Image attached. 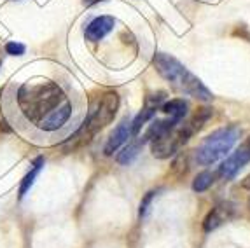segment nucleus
I'll return each instance as SVG.
<instances>
[{"mask_svg": "<svg viewBox=\"0 0 250 248\" xmlns=\"http://www.w3.org/2000/svg\"><path fill=\"white\" fill-rule=\"evenodd\" d=\"M242 187H243V189H249V190H250V175H249V177H245V178H243Z\"/></svg>", "mask_w": 250, "mask_h": 248, "instance_id": "a211bd4d", "label": "nucleus"}, {"mask_svg": "<svg viewBox=\"0 0 250 248\" xmlns=\"http://www.w3.org/2000/svg\"><path fill=\"white\" fill-rule=\"evenodd\" d=\"M231 217H233V207H231L229 203H222V205H219V207L212 208L208 211V215H207V219L203 222V229L207 232L215 231L219 226H222Z\"/></svg>", "mask_w": 250, "mask_h": 248, "instance_id": "9d476101", "label": "nucleus"}, {"mask_svg": "<svg viewBox=\"0 0 250 248\" xmlns=\"http://www.w3.org/2000/svg\"><path fill=\"white\" fill-rule=\"evenodd\" d=\"M100 2H107V0H83V4L86 5V7H91V5L100 4Z\"/></svg>", "mask_w": 250, "mask_h": 248, "instance_id": "f3484780", "label": "nucleus"}, {"mask_svg": "<svg viewBox=\"0 0 250 248\" xmlns=\"http://www.w3.org/2000/svg\"><path fill=\"white\" fill-rule=\"evenodd\" d=\"M117 108H119V95L114 91H107L98 98V103L93 107V110L88 114L86 121L83 123L77 133L72 137V142L75 144H86L89 142L96 133L102 131V129L110 124L114 121L117 114Z\"/></svg>", "mask_w": 250, "mask_h": 248, "instance_id": "7ed1b4c3", "label": "nucleus"}, {"mask_svg": "<svg viewBox=\"0 0 250 248\" xmlns=\"http://www.w3.org/2000/svg\"><path fill=\"white\" fill-rule=\"evenodd\" d=\"M129 137H133V131H131V121L123 119L121 124H117V128L110 133V137H108L107 144H105V147H104L105 156H112L125 142L129 140Z\"/></svg>", "mask_w": 250, "mask_h": 248, "instance_id": "1a4fd4ad", "label": "nucleus"}, {"mask_svg": "<svg viewBox=\"0 0 250 248\" xmlns=\"http://www.w3.org/2000/svg\"><path fill=\"white\" fill-rule=\"evenodd\" d=\"M247 163H250V137L219 166L217 173H219V177L222 180H231V178L236 177V173L242 170Z\"/></svg>", "mask_w": 250, "mask_h": 248, "instance_id": "423d86ee", "label": "nucleus"}, {"mask_svg": "<svg viewBox=\"0 0 250 248\" xmlns=\"http://www.w3.org/2000/svg\"><path fill=\"white\" fill-rule=\"evenodd\" d=\"M192 133L194 131H192V128L188 123L186 126H177V128H173L171 131L165 133L163 137L150 140L152 156L158 157V159H168V157L173 156V154L192 137Z\"/></svg>", "mask_w": 250, "mask_h": 248, "instance_id": "39448f33", "label": "nucleus"}, {"mask_svg": "<svg viewBox=\"0 0 250 248\" xmlns=\"http://www.w3.org/2000/svg\"><path fill=\"white\" fill-rule=\"evenodd\" d=\"M114 25H116V20L112 16H98L88 23V26L84 30V37L89 42H100L102 39H105L112 32Z\"/></svg>", "mask_w": 250, "mask_h": 248, "instance_id": "6e6552de", "label": "nucleus"}, {"mask_svg": "<svg viewBox=\"0 0 250 248\" xmlns=\"http://www.w3.org/2000/svg\"><path fill=\"white\" fill-rule=\"evenodd\" d=\"M212 184H213V175L210 171H201L194 178V182H192V190L194 192H205V190H208L212 187Z\"/></svg>", "mask_w": 250, "mask_h": 248, "instance_id": "4468645a", "label": "nucleus"}, {"mask_svg": "<svg viewBox=\"0 0 250 248\" xmlns=\"http://www.w3.org/2000/svg\"><path fill=\"white\" fill-rule=\"evenodd\" d=\"M11 89L13 93L5 100L9 117L32 137H51L70 124L74 103L60 83L35 79Z\"/></svg>", "mask_w": 250, "mask_h": 248, "instance_id": "f257e3e1", "label": "nucleus"}, {"mask_svg": "<svg viewBox=\"0 0 250 248\" xmlns=\"http://www.w3.org/2000/svg\"><path fill=\"white\" fill-rule=\"evenodd\" d=\"M242 131L238 126H226V128L213 131L196 149V163L201 166H210L224 156H228V152L233 149Z\"/></svg>", "mask_w": 250, "mask_h": 248, "instance_id": "20e7f679", "label": "nucleus"}, {"mask_svg": "<svg viewBox=\"0 0 250 248\" xmlns=\"http://www.w3.org/2000/svg\"><path fill=\"white\" fill-rule=\"evenodd\" d=\"M154 66L156 70H158V74L165 81H168L177 91L184 93V95L188 96H192V98L196 100H201V102H210L213 98L212 93L208 91V87L205 86L196 75L191 74L179 60H175L170 54H165V53L156 54Z\"/></svg>", "mask_w": 250, "mask_h": 248, "instance_id": "f03ea898", "label": "nucleus"}, {"mask_svg": "<svg viewBox=\"0 0 250 248\" xmlns=\"http://www.w3.org/2000/svg\"><path fill=\"white\" fill-rule=\"evenodd\" d=\"M161 110L165 112L167 116H170L171 119L182 123L184 117L188 116L189 105H188V102H184L182 98H175V100H170V102H165V103L161 105Z\"/></svg>", "mask_w": 250, "mask_h": 248, "instance_id": "9b49d317", "label": "nucleus"}, {"mask_svg": "<svg viewBox=\"0 0 250 248\" xmlns=\"http://www.w3.org/2000/svg\"><path fill=\"white\" fill-rule=\"evenodd\" d=\"M44 168V157H37V159H34V163H32V168H30V171L25 175V178L21 180V186H20V199L25 198V194L28 192L30 189H32V186H34L35 178L39 177V173H41V170Z\"/></svg>", "mask_w": 250, "mask_h": 248, "instance_id": "f8f14e48", "label": "nucleus"}, {"mask_svg": "<svg viewBox=\"0 0 250 248\" xmlns=\"http://www.w3.org/2000/svg\"><path fill=\"white\" fill-rule=\"evenodd\" d=\"M4 49H5V53L11 54V56H23L26 47L23 46V44H20V42H7Z\"/></svg>", "mask_w": 250, "mask_h": 248, "instance_id": "2eb2a0df", "label": "nucleus"}, {"mask_svg": "<svg viewBox=\"0 0 250 248\" xmlns=\"http://www.w3.org/2000/svg\"><path fill=\"white\" fill-rule=\"evenodd\" d=\"M163 102H165V93L163 91L147 96L146 105L142 107V110L138 112V116L131 121V131H133V137H137L138 133H140V129H142V126L147 123V121H150L152 117H154L156 112L161 108Z\"/></svg>", "mask_w": 250, "mask_h": 248, "instance_id": "0eeeda50", "label": "nucleus"}, {"mask_svg": "<svg viewBox=\"0 0 250 248\" xmlns=\"http://www.w3.org/2000/svg\"><path fill=\"white\" fill-rule=\"evenodd\" d=\"M0 66H2V62H0Z\"/></svg>", "mask_w": 250, "mask_h": 248, "instance_id": "6ab92c4d", "label": "nucleus"}, {"mask_svg": "<svg viewBox=\"0 0 250 248\" xmlns=\"http://www.w3.org/2000/svg\"><path fill=\"white\" fill-rule=\"evenodd\" d=\"M146 144H147V140L144 137L138 138V140H131L125 149H123V152L117 156V163H119V165H129V163L140 154V150H142V147Z\"/></svg>", "mask_w": 250, "mask_h": 248, "instance_id": "ddd939ff", "label": "nucleus"}, {"mask_svg": "<svg viewBox=\"0 0 250 248\" xmlns=\"http://www.w3.org/2000/svg\"><path fill=\"white\" fill-rule=\"evenodd\" d=\"M158 196V190H149L146 194V198L142 199V203H140V217H146L147 215V211H149V207H150V203H152V199Z\"/></svg>", "mask_w": 250, "mask_h": 248, "instance_id": "dca6fc26", "label": "nucleus"}]
</instances>
